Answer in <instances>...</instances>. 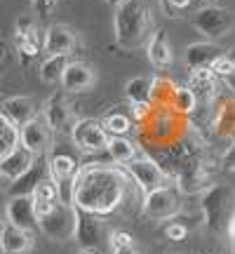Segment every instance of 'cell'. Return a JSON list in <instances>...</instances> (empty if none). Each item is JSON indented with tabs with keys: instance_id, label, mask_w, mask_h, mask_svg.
Here are the masks:
<instances>
[{
	"instance_id": "10",
	"label": "cell",
	"mask_w": 235,
	"mask_h": 254,
	"mask_svg": "<svg viewBox=\"0 0 235 254\" xmlns=\"http://www.w3.org/2000/svg\"><path fill=\"white\" fill-rule=\"evenodd\" d=\"M5 219L12 221L14 226L33 233V228H38V209L33 195H12L5 209Z\"/></svg>"
},
{
	"instance_id": "18",
	"label": "cell",
	"mask_w": 235,
	"mask_h": 254,
	"mask_svg": "<svg viewBox=\"0 0 235 254\" xmlns=\"http://www.w3.org/2000/svg\"><path fill=\"white\" fill-rule=\"evenodd\" d=\"M94 80H97V75L87 64L71 62L61 78V87L66 92H87L94 85Z\"/></svg>"
},
{
	"instance_id": "21",
	"label": "cell",
	"mask_w": 235,
	"mask_h": 254,
	"mask_svg": "<svg viewBox=\"0 0 235 254\" xmlns=\"http://www.w3.org/2000/svg\"><path fill=\"white\" fill-rule=\"evenodd\" d=\"M146 57H148V62L153 64L155 68H167V66H172L174 52H172V45H170V40H167L163 28L155 31L153 38L148 40V45H146Z\"/></svg>"
},
{
	"instance_id": "12",
	"label": "cell",
	"mask_w": 235,
	"mask_h": 254,
	"mask_svg": "<svg viewBox=\"0 0 235 254\" xmlns=\"http://www.w3.org/2000/svg\"><path fill=\"white\" fill-rule=\"evenodd\" d=\"M36 158L28 148L24 146H17L14 151H9L7 155H0V174H2V179L5 182H17L21 179L26 172L33 170V165H36Z\"/></svg>"
},
{
	"instance_id": "4",
	"label": "cell",
	"mask_w": 235,
	"mask_h": 254,
	"mask_svg": "<svg viewBox=\"0 0 235 254\" xmlns=\"http://www.w3.org/2000/svg\"><path fill=\"white\" fill-rule=\"evenodd\" d=\"M233 202H235V190L226 184H212L205 193H202V214H205V226L209 233L221 236L228 231V221L233 217Z\"/></svg>"
},
{
	"instance_id": "5",
	"label": "cell",
	"mask_w": 235,
	"mask_h": 254,
	"mask_svg": "<svg viewBox=\"0 0 235 254\" xmlns=\"http://www.w3.org/2000/svg\"><path fill=\"white\" fill-rule=\"evenodd\" d=\"M193 26H195L198 33L217 40V38L228 36L235 28V14L231 9L214 7V5L212 7H202L193 14Z\"/></svg>"
},
{
	"instance_id": "33",
	"label": "cell",
	"mask_w": 235,
	"mask_h": 254,
	"mask_svg": "<svg viewBox=\"0 0 235 254\" xmlns=\"http://www.w3.org/2000/svg\"><path fill=\"white\" fill-rule=\"evenodd\" d=\"M163 2V9L167 14H172V17H179L181 12H186V9L193 5V0H160Z\"/></svg>"
},
{
	"instance_id": "17",
	"label": "cell",
	"mask_w": 235,
	"mask_h": 254,
	"mask_svg": "<svg viewBox=\"0 0 235 254\" xmlns=\"http://www.w3.org/2000/svg\"><path fill=\"white\" fill-rule=\"evenodd\" d=\"M101 238H104V224L99 221V214L78 209V236H75V240L80 243V247H97L99 250Z\"/></svg>"
},
{
	"instance_id": "27",
	"label": "cell",
	"mask_w": 235,
	"mask_h": 254,
	"mask_svg": "<svg viewBox=\"0 0 235 254\" xmlns=\"http://www.w3.org/2000/svg\"><path fill=\"white\" fill-rule=\"evenodd\" d=\"M198 97H195V92L190 90V87H176L172 94V106L174 111H179L183 116H190L195 106H198Z\"/></svg>"
},
{
	"instance_id": "29",
	"label": "cell",
	"mask_w": 235,
	"mask_h": 254,
	"mask_svg": "<svg viewBox=\"0 0 235 254\" xmlns=\"http://www.w3.org/2000/svg\"><path fill=\"white\" fill-rule=\"evenodd\" d=\"M101 125L106 127V132L111 136H125L132 129V120L125 113H109L106 118L101 120Z\"/></svg>"
},
{
	"instance_id": "13",
	"label": "cell",
	"mask_w": 235,
	"mask_h": 254,
	"mask_svg": "<svg viewBox=\"0 0 235 254\" xmlns=\"http://www.w3.org/2000/svg\"><path fill=\"white\" fill-rule=\"evenodd\" d=\"M78 47V36L63 24H52L45 28L43 36V50L50 55H71Z\"/></svg>"
},
{
	"instance_id": "7",
	"label": "cell",
	"mask_w": 235,
	"mask_h": 254,
	"mask_svg": "<svg viewBox=\"0 0 235 254\" xmlns=\"http://www.w3.org/2000/svg\"><path fill=\"white\" fill-rule=\"evenodd\" d=\"M141 209H144L146 217L153 219V221H167V219H174L181 212V200L174 189L163 186L153 193H146Z\"/></svg>"
},
{
	"instance_id": "15",
	"label": "cell",
	"mask_w": 235,
	"mask_h": 254,
	"mask_svg": "<svg viewBox=\"0 0 235 254\" xmlns=\"http://www.w3.org/2000/svg\"><path fill=\"white\" fill-rule=\"evenodd\" d=\"M47 172H50V177H52L59 186L66 182L71 184L73 177L78 174V163H75V158H73L68 151H63L61 146H55L50 158H47Z\"/></svg>"
},
{
	"instance_id": "6",
	"label": "cell",
	"mask_w": 235,
	"mask_h": 254,
	"mask_svg": "<svg viewBox=\"0 0 235 254\" xmlns=\"http://www.w3.org/2000/svg\"><path fill=\"white\" fill-rule=\"evenodd\" d=\"M73 144L85 153H97V151H106L111 144V134L106 127L101 125V120L94 118H82L78 120L71 129Z\"/></svg>"
},
{
	"instance_id": "24",
	"label": "cell",
	"mask_w": 235,
	"mask_h": 254,
	"mask_svg": "<svg viewBox=\"0 0 235 254\" xmlns=\"http://www.w3.org/2000/svg\"><path fill=\"white\" fill-rule=\"evenodd\" d=\"M68 55H50L45 62L40 64V80L47 82V85H55V82H61L63 73L68 68Z\"/></svg>"
},
{
	"instance_id": "37",
	"label": "cell",
	"mask_w": 235,
	"mask_h": 254,
	"mask_svg": "<svg viewBox=\"0 0 235 254\" xmlns=\"http://www.w3.org/2000/svg\"><path fill=\"white\" fill-rule=\"evenodd\" d=\"M226 236L228 240L235 245V212H233V217H231V221H228V231H226Z\"/></svg>"
},
{
	"instance_id": "36",
	"label": "cell",
	"mask_w": 235,
	"mask_h": 254,
	"mask_svg": "<svg viewBox=\"0 0 235 254\" xmlns=\"http://www.w3.org/2000/svg\"><path fill=\"white\" fill-rule=\"evenodd\" d=\"M132 111H134L136 118H144L151 113V104H132Z\"/></svg>"
},
{
	"instance_id": "32",
	"label": "cell",
	"mask_w": 235,
	"mask_h": 254,
	"mask_svg": "<svg viewBox=\"0 0 235 254\" xmlns=\"http://www.w3.org/2000/svg\"><path fill=\"white\" fill-rule=\"evenodd\" d=\"M59 0H31V7H33V14L40 19H47L52 12L57 9Z\"/></svg>"
},
{
	"instance_id": "38",
	"label": "cell",
	"mask_w": 235,
	"mask_h": 254,
	"mask_svg": "<svg viewBox=\"0 0 235 254\" xmlns=\"http://www.w3.org/2000/svg\"><path fill=\"white\" fill-rule=\"evenodd\" d=\"M78 254H101L97 247H80V252Z\"/></svg>"
},
{
	"instance_id": "28",
	"label": "cell",
	"mask_w": 235,
	"mask_h": 254,
	"mask_svg": "<svg viewBox=\"0 0 235 254\" xmlns=\"http://www.w3.org/2000/svg\"><path fill=\"white\" fill-rule=\"evenodd\" d=\"M33 200H36L38 205H45V202H57V200H61L59 195V184L55 179H43V182L38 184L36 189H33Z\"/></svg>"
},
{
	"instance_id": "25",
	"label": "cell",
	"mask_w": 235,
	"mask_h": 254,
	"mask_svg": "<svg viewBox=\"0 0 235 254\" xmlns=\"http://www.w3.org/2000/svg\"><path fill=\"white\" fill-rule=\"evenodd\" d=\"M21 146V127L14 125L7 116H0V155H7Z\"/></svg>"
},
{
	"instance_id": "34",
	"label": "cell",
	"mask_w": 235,
	"mask_h": 254,
	"mask_svg": "<svg viewBox=\"0 0 235 254\" xmlns=\"http://www.w3.org/2000/svg\"><path fill=\"white\" fill-rule=\"evenodd\" d=\"M165 236L176 243V240H183V238L188 236V228L183 226V224H176V221H174V224H170V226L165 228Z\"/></svg>"
},
{
	"instance_id": "19",
	"label": "cell",
	"mask_w": 235,
	"mask_h": 254,
	"mask_svg": "<svg viewBox=\"0 0 235 254\" xmlns=\"http://www.w3.org/2000/svg\"><path fill=\"white\" fill-rule=\"evenodd\" d=\"M2 116H7L14 125L24 127L26 123L38 118L36 101L31 99V97H7V99L2 101Z\"/></svg>"
},
{
	"instance_id": "35",
	"label": "cell",
	"mask_w": 235,
	"mask_h": 254,
	"mask_svg": "<svg viewBox=\"0 0 235 254\" xmlns=\"http://www.w3.org/2000/svg\"><path fill=\"white\" fill-rule=\"evenodd\" d=\"M221 165H224V170H228V172H235V144L228 148L226 153H224Z\"/></svg>"
},
{
	"instance_id": "3",
	"label": "cell",
	"mask_w": 235,
	"mask_h": 254,
	"mask_svg": "<svg viewBox=\"0 0 235 254\" xmlns=\"http://www.w3.org/2000/svg\"><path fill=\"white\" fill-rule=\"evenodd\" d=\"M38 228L43 236L55 240V243H68L78 236V207L71 200H57L38 205Z\"/></svg>"
},
{
	"instance_id": "2",
	"label": "cell",
	"mask_w": 235,
	"mask_h": 254,
	"mask_svg": "<svg viewBox=\"0 0 235 254\" xmlns=\"http://www.w3.org/2000/svg\"><path fill=\"white\" fill-rule=\"evenodd\" d=\"M116 45L122 50H139L153 38V12L144 0H122L113 17Z\"/></svg>"
},
{
	"instance_id": "22",
	"label": "cell",
	"mask_w": 235,
	"mask_h": 254,
	"mask_svg": "<svg viewBox=\"0 0 235 254\" xmlns=\"http://www.w3.org/2000/svg\"><path fill=\"white\" fill-rule=\"evenodd\" d=\"M125 97L129 104H151L155 97V80L146 75H136L125 82Z\"/></svg>"
},
{
	"instance_id": "9",
	"label": "cell",
	"mask_w": 235,
	"mask_h": 254,
	"mask_svg": "<svg viewBox=\"0 0 235 254\" xmlns=\"http://www.w3.org/2000/svg\"><path fill=\"white\" fill-rule=\"evenodd\" d=\"M43 118L47 120V125L52 127L55 134H63V132H71L73 125L78 123L73 106L68 104V99L63 94H52L50 99L43 104Z\"/></svg>"
},
{
	"instance_id": "23",
	"label": "cell",
	"mask_w": 235,
	"mask_h": 254,
	"mask_svg": "<svg viewBox=\"0 0 235 254\" xmlns=\"http://www.w3.org/2000/svg\"><path fill=\"white\" fill-rule=\"evenodd\" d=\"M188 87L195 92V97L200 101H209L217 94V73L212 68H198V71L190 73Z\"/></svg>"
},
{
	"instance_id": "11",
	"label": "cell",
	"mask_w": 235,
	"mask_h": 254,
	"mask_svg": "<svg viewBox=\"0 0 235 254\" xmlns=\"http://www.w3.org/2000/svg\"><path fill=\"white\" fill-rule=\"evenodd\" d=\"M52 127L47 125V120L43 116L33 118L31 123L21 127V146L28 148L33 155H43L47 153V148L52 144Z\"/></svg>"
},
{
	"instance_id": "14",
	"label": "cell",
	"mask_w": 235,
	"mask_h": 254,
	"mask_svg": "<svg viewBox=\"0 0 235 254\" xmlns=\"http://www.w3.org/2000/svg\"><path fill=\"white\" fill-rule=\"evenodd\" d=\"M14 40H17V50L19 55L24 57H36L38 50H40V31L36 26V19L24 14V17L17 19L14 24Z\"/></svg>"
},
{
	"instance_id": "1",
	"label": "cell",
	"mask_w": 235,
	"mask_h": 254,
	"mask_svg": "<svg viewBox=\"0 0 235 254\" xmlns=\"http://www.w3.org/2000/svg\"><path fill=\"white\" fill-rule=\"evenodd\" d=\"M129 174L104 163L82 165L71 182V200L82 212L92 214H111L116 212L129 189Z\"/></svg>"
},
{
	"instance_id": "16",
	"label": "cell",
	"mask_w": 235,
	"mask_h": 254,
	"mask_svg": "<svg viewBox=\"0 0 235 254\" xmlns=\"http://www.w3.org/2000/svg\"><path fill=\"white\" fill-rule=\"evenodd\" d=\"M33 245V236L31 231H24V228L14 226L12 221L5 219L2 224V231H0V247H2V254H26Z\"/></svg>"
},
{
	"instance_id": "30",
	"label": "cell",
	"mask_w": 235,
	"mask_h": 254,
	"mask_svg": "<svg viewBox=\"0 0 235 254\" xmlns=\"http://www.w3.org/2000/svg\"><path fill=\"white\" fill-rule=\"evenodd\" d=\"M111 250H113V254H139L132 236L125 233V231H113L111 233Z\"/></svg>"
},
{
	"instance_id": "20",
	"label": "cell",
	"mask_w": 235,
	"mask_h": 254,
	"mask_svg": "<svg viewBox=\"0 0 235 254\" xmlns=\"http://www.w3.org/2000/svg\"><path fill=\"white\" fill-rule=\"evenodd\" d=\"M221 57V50H219L214 43H193V45L186 47V66L190 71H198V68H212V64Z\"/></svg>"
},
{
	"instance_id": "31",
	"label": "cell",
	"mask_w": 235,
	"mask_h": 254,
	"mask_svg": "<svg viewBox=\"0 0 235 254\" xmlns=\"http://www.w3.org/2000/svg\"><path fill=\"white\" fill-rule=\"evenodd\" d=\"M212 71L217 73V78H226V80H231V78L235 75V59L233 57L221 55L217 62L212 64Z\"/></svg>"
},
{
	"instance_id": "39",
	"label": "cell",
	"mask_w": 235,
	"mask_h": 254,
	"mask_svg": "<svg viewBox=\"0 0 235 254\" xmlns=\"http://www.w3.org/2000/svg\"><path fill=\"white\" fill-rule=\"evenodd\" d=\"M106 2H109V5H120L122 0H106Z\"/></svg>"
},
{
	"instance_id": "26",
	"label": "cell",
	"mask_w": 235,
	"mask_h": 254,
	"mask_svg": "<svg viewBox=\"0 0 235 254\" xmlns=\"http://www.w3.org/2000/svg\"><path fill=\"white\" fill-rule=\"evenodd\" d=\"M109 155L116 160V163L120 165H127L134 160L136 155V146L129 141V139H125V136H111V144H109Z\"/></svg>"
},
{
	"instance_id": "8",
	"label": "cell",
	"mask_w": 235,
	"mask_h": 254,
	"mask_svg": "<svg viewBox=\"0 0 235 254\" xmlns=\"http://www.w3.org/2000/svg\"><path fill=\"white\" fill-rule=\"evenodd\" d=\"M125 172L134 179V184L146 193H153V190L167 186V174L163 172V167L151 160V158H134L132 163L125 165Z\"/></svg>"
}]
</instances>
